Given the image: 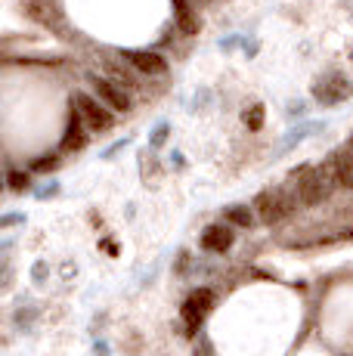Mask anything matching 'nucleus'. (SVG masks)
Here are the masks:
<instances>
[{
  "mask_svg": "<svg viewBox=\"0 0 353 356\" xmlns=\"http://www.w3.org/2000/svg\"><path fill=\"white\" fill-rule=\"evenodd\" d=\"M325 168H329L335 186H341V189H347V193H353V140L347 143V146L338 149V152H331L329 161H325Z\"/></svg>",
  "mask_w": 353,
  "mask_h": 356,
  "instance_id": "0eeeda50",
  "label": "nucleus"
},
{
  "mask_svg": "<svg viewBox=\"0 0 353 356\" xmlns=\"http://www.w3.org/2000/svg\"><path fill=\"white\" fill-rule=\"evenodd\" d=\"M121 59L131 68H137L140 74H165L167 72L165 56H158V53H152V50H124Z\"/></svg>",
  "mask_w": 353,
  "mask_h": 356,
  "instance_id": "6e6552de",
  "label": "nucleus"
},
{
  "mask_svg": "<svg viewBox=\"0 0 353 356\" xmlns=\"http://www.w3.org/2000/svg\"><path fill=\"white\" fill-rule=\"evenodd\" d=\"M44 270H47V266H44V264H38V266H35V282H44V276H47V273H44Z\"/></svg>",
  "mask_w": 353,
  "mask_h": 356,
  "instance_id": "a211bd4d",
  "label": "nucleus"
},
{
  "mask_svg": "<svg viewBox=\"0 0 353 356\" xmlns=\"http://www.w3.org/2000/svg\"><path fill=\"white\" fill-rule=\"evenodd\" d=\"M245 124H248V130H257L263 124V106H251L248 112H245Z\"/></svg>",
  "mask_w": 353,
  "mask_h": 356,
  "instance_id": "4468645a",
  "label": "nucleus"
},
{
  "mask_svg": "<svg viewBox=\"0 0 353 356\" xmlns=\"http://www.w3.org/2000/svg\"><path fill=\"white\" fill-rule=\"evenodd\" d=\"M335 193V180H331L329 168H310V164H304V168H297L295 174V198L301 204H307V208H319V204H325Z\"/></svg>",
  "mask_w": 353,
  "mask_h": 356,
  "instance_id": "f257e3e1",
  "label": "nucleus"
},
{
  "mask_svg": "<svg viewBox=\"0 0 353 356\" xmlns=\"http://www.w3.org/2000/svg\"><path fill=\"white\" fill-rule=\"evenodd\" d=\"M3 183H6V189H13V193H25V189H28V174H25V170H10Z\"/></svg>",
  "mask_w": 353,
  "mask_h": 356,
  "instance_id": "ddd939ff",
  "label": "nucleus"
},
{
  "mask_svg": "<svg viewBox=\"0 0 353 356\" xmlns=\"http://www.w3.org/2000/svg\"><path fill=\"white\" fill-rule=\"evenodd\" d=\"M165 136H167V124H161V127L152 134V146H161V143H165Z\"/></svg>",
  "mask_w": 353,
  "mask_h": 356,
  "instance_id": "dca6fc26",
  "label": "nucleus"
},
{
  "mask_svg": "<svg viewBox=\"0 0 353 356\" xmlns=\"http://www.w3.org/2000/svg\"><path fill=\"white\" fill-rule=\"evenodd\" d=\"M223 217L229 220L233 229H254V223H257L254 211H251L248 204H229V208L223 211Z\"/></svg>",
  "mask_w": 353,
  "mask_h": 356,
  "instance_id": "9b49d317",
  "label": "nucleus"
},
{
  "mask_svg": "<svg viewBox=\"0 0 353 356\" xmlns=\"http://www.w3.org/2000/svg\"><path fill=\"white\" fill-rule=\"evenodd\" d=\"M350 93H353V84L341 72L325 74V78H319L316 87H313V97H316V102H322V106H338V102H344Z\"/></svg>",
  "mask_w": 353,
  "mask_h": 356,
  "instance_id": "423d86ee",
  "label": "nucleus"
},
{
  "mask_svg": "<svg viewBox=\"0 0 353 356\" xmlns=\"http://www.w3.org/2000/svg\"><path fill=\"white\" fill-rule=\"evenodd\" d=\"M214 307V291L211 289H195L186 294V300H183L180 307V316L183 323H186V332H195L202 323H205V316L211 313Z\"/></svg>",
  "mask_w": 353,
  "mask_h": 356,
  "instance_id": "39448f33",
  "label": "nucleus"
},
{
  "mask_svg": "<svg viewBox=\"0 0 353 356\" xmlns=\"http://www.w3.org/2000/svg\"><path fill=\"white\" fill-rule=\"evenodd\" d=\"M72 108L81 115V121H84V127L90 130V134H106V130L115 127V112H108L93 93H84V90L74 93Z\"/></svg>",
  "mask_w": 353,
  "mask_h": 356,
  "instance_id": "7ed1b4c3",
  "label": "nucleus"
},
{
  "mask_svg": "<svg viewBox=\"0 0 353 356\" xmlns=\"http://www.w3.org/2000/svg\"><path fill=\"white\" fill-rule=\"evenodd\" d=\"M6 279H10V270H6V266L0 264V289H3V285H6Z\"/></svg>",
  "mask_w": 353,
  "mask_h": 356,
  "instance_id": "6ab92c4d",
  "label": "nucleus"
},
{
  "mask_svg": "<svg viewBox=\"0 0 353 356\" xmlns=\"http://www.w3.org/2000/svg\"><path fill=\"white\" fill-rule=\"evenodd\" d=\"M87 134H90V130L84 127V121H81V115L72 108V112H69V121H65L63 149H65V152H78V149H84V146H87Z\"/></svg>",
  "mask_w": 353,
  "mask_h": 356,
  "instance_id": "9d476101",
  "label": "nucleus"
},
{
  "mask_svg": "<svg viewBox=\"0 0 353 356\" xmlns=\"http://www.w3.org/2000/svg\"><path fill=\"white\" fill-rule=\"evenodd\" d=\"M53 168H56V159H53V155H50V159H40V161L31 164V170H35V174H47V170H53Z\"/></svg>",
  "mask_w": 353,
  "mask_h": 356,
  "instance_id": "2eb2a0df",
  "label": "nucleus"
},
{
  "mask_svg": "<svg viewBox=\"0 0 353 356\" xmlns=\"http://www.w3.org/2000/svg\"><path fill=\"white\" fill-rule=\"evenodd\" d=\"M22 220V214H6V217H0V227H10V223H19Z\"/></svg>",
  "mask_w": 353,
  "mask_h": 356,
  "instance_id": "f3484780",
  "label": "nucleus"
},
{
  "mask_svg": "<svg viewBox=\"0 0 353 356\" xmlns=\"http://www.w3.org/2000/svg\"><path fill=\"white\" fill-rule=\"evenodd\" d=\"M87 81H90V87H93V97L103 102L108 112L124 115V112H131V108H133L131 93H127L124 87L115 84L112 78H103V74H87Z\"/></svg>",
  "mask_w": 353,
  "mask_h": 356,
  "instance_id": "20e7f679",
  "label": "nucleus"
},
{
  "mask_svg": "<svg viewBox=\"0 0 353 356\" xmlns=\"http://www.w3.org/2000/svg\"><path fill=\"white\" fill-rule=\"evenodd\" d=\"M174 10H176V22H180V29L186 34H195L199 31V19H195L192 6L186 3V0H174Z\"/></svg>",
  "mask_w": 353,
  "mask_h": 356,
  "instance_id": "f8f14e48",
  "label": "nucleus"
},
{
  "mask_svg": "<svg viewBox=\"0 0 353 356\" xmlns=\"http://www.w3.org/2000/svg\"><path fill=\"white\" fill-rule=\"evenodd\" d=\"M3 189H6V183H3V177H0V195H3Z\"/></svg>",
  "mask_w": 353,
  "mask_h": 356,
  "instance_id": "aec40b11",
  "label": "nucleus"
},
{
  "mask_svg": "<svg viewBox=\"0 0 353 356\" xmlns=\"http://www.w3.org/2000/svg\"><path fill=\"white\" fill-rule=\"evenodd\" d=\"M233 242H236V229L229 223H211V227H205V232H202V248L214 251V254L229 251Z\"/></svg>",
  "mask_w": 353,
  "mask_h": 356,
  "instance_id": "1a4fd4ad",
  "label": "nucleus"
},
{
  "mask_svg": "<svg viewBox=\"0 0 353 356\" xmlns=\"http://www.w3.org/2000/svg\"><path fill=\"white\" fill-rule=\"evenodd\" d=\"M295 208H297V198L285 193V189H263V193L254 195V204H251L254 217L263 227H279L282 220H288L295 214Z\"/></svg>",
  "mask_w": 353,
  "mask_h": 356,
  "instance_id": "f03ea898",
  "label": "nucleus"
}]
</instances>
